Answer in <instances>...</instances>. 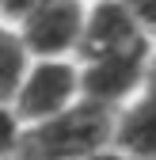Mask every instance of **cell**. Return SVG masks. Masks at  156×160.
I'll list each match as a JSON object with an SVG mask.
<instances>
[{"label":"cell","mask_w":156,"mask_h":160,"mask_svg":"<svg viewBox=\"0 0 156 160\" xmlns=\"http://www.w3.org/2000/svg\"><path fill=\"white\" fill-rule=\"evenodd\" d=\"M122 8L137 19V27H141L145 34L156 31V0H122Z\"/></svg>","instance_id":"obj_10"},{"label":"cell","mask_w":156,"mask_h":160,"mask_svg":"<svg viewBox=\"0 0 156 160\" xmlns=\"http://www.w3.org/2000/svg\"><path fill=\"white\" fill-rule=\"evenodd\" d=\"M88 160H141V156H129V152H122V149L107 145L103 152H95V156H88Z\"/></svg>","instance_id":"obj_11"},{"label":"cell","mask_w":156,"mask_h":160,"mask_svg":"<svg viewBox=\"0 0 156 160\" xmlns=\"http://www.w3.org/2000/svg\"><path fill=\"white\" fill-rule=\"evenodd\" d=\"M149 34L137 27L122 0H88V15H84V38H80V57H99V53H118V50H133L145 46Z\"/></svg>","instance_id":"obj_5"},{"label":"cell","mask_w":156,"mask_h":160,"mask_svg":"<svg viewBox=\"0 0 156 160\" xmlns=\"http://www.w3.org/2000/svg\"><path fill=\"white\" fill-rule=\"evenodd\" d=\"M84 15H88V0H46L15 31L34 61L38 57H72L76 61L84 38Z\"/></svg>","instance_id":"obj_4"},{"label":"cell","mask_w":156,"mask_h":160,"mask_svg":"<svg viewBox=\"0 0 156 160\" xmlns=\"http://www.w3.org/2000/svg\"><path fill=\"white\" fill-rule=\"evenodd\" d=\"M23 145L50 160H88L103 152L107 145H114V111L76 99L69 111L53 114L38 126H27Z\"/></svg>","instance_id":"obj_1"},{"label":"cell","mask_w":156,"mask_h":160,"mask_svg":"<svg viewBox=\"0 0 156 160\" xmlns=\"http://www.w3.org/2000/svg\"><path fill=\"white\" fill-rule=\"evenodd\" d=\"M23 133H27V126L19 122V114L8 103H0V160H12L23 149Z\"/></svg>","instance_id":"obj_8"},{"label":"cell","mask_w":156,"mask_h":160,"mask_svg":"<svg viewBox=\"0 0 156 160\" xmlns=\"http://www.w3.org/2000/svg\"><path fill=\"white\" fill-rule=\"evenodd\" d=\"M12 160H50V156H42V152H34V149H27V145H23V149H19Z\"/></svg>","instance_id":"obj_12"},{"label":"cell","mask_w":156,"mask_h":160,"mask_svg":"<svg viewBox=\"0 0 156 160\" xmlns=\"http://www.w3.org/2000/svg\"><path fill=\"white\" fill-rule=\"evenodd\" d=\"M27 65H31V53L23 46V38H19V31L0 23V103L12 107L19 84H23Z\"/></svg>","instance_id":"obj_7"},{"label":"cell","mask_w":156,"mask_h":160,"mask_svg":"<svg viewBox=\"0 0 156 160\" xmlns=\"http://www.w3.org/2000/svg\"><path fill=\"white\" fill-rule=\"evenodd\" d=\"M149 50H152V72H156V31L149 34Z\"/></svg>","instance_id":"obj_13"},{"label":"cell","mask_w":156,"mask_h":160,"mask_svg":"<svg viewBox=\"0 0 156 160\" xmlns=\"http://www.w3.org/2000/svg\"><path fill=\"white\" fill-rule=\"evenodd\" d=\"M76 99H80V65L72 57H38V61L31 57L23 84L12 99V111L23 126H38L69 111Z\"/></svg>","instance_id":"obj_3"},{"label":"cell","mask_w":156,"mask_h":160,"mask_svg":"<svg viewBox=\"0 0 156 160\" xmlns=\"http://www.w3.org/2000/svg\"><path fill=\"white\" fill-rule=\"evenodd\" d=\"M46 0H0V23L8 27H19L23 19H31Z\"/></svg>","instance_id":"obj_9"},{"label":"cell","mask_w":156,"mask_h":160,"mask_svg":"<svg viewBox=\"0 0 156 160\" xmlns=\"http://www.w3.org/2000/svg\"><path fill=\"white\" fill-rule=\"evenodd\" d=\"M114 149L141 160H156V72L114 114Z\"/></svg>","instance_id":"obj_6"},{"label":"cell","mask_w":156,"mask_h":160,"mask_svg":"<svg viewBox=\"0 0 156 160\" xmlns=\"http://www.w3.org/2000/svg\"><path fill=\"white\" fill-rule=\"evenodd\" d=\"M76 65H80V99L118 114L152 76V50L145 42V46L118 50V53L80 57Z\"/></svg>","instance_id":"obj_2"}]
</instances>
